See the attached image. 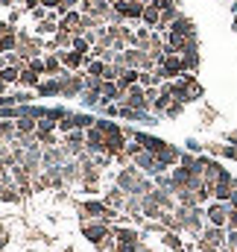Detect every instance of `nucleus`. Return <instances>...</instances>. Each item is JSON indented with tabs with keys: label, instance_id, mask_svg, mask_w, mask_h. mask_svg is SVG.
I'll use <instances>...</instances> for the list:
<instances>
[{
	"label": "nucleus",
	"instance_id": "nucleus-3",
	"mask_svg": "<svg viewBox=\"0 0 237 252\" xmlns=\"http://www.w3.org/2000/svg\"><path fill=\"white\" fill-rule=\"evenodd\" d=\"M144 18H147L149 24H155V21H158V12H155V9H147V12H144Z\"/></svg>",
	"mask_w": 237,
	"mask_h": 252
},
{
	"label": "nucleus",
	"instance_id": "nucleus-5",
	"mask_svg": "<svg viewBox=\"0 0 237 252\" xmlns=\"http://www.w3.org/2000/svg\"><path fill=\"white\" fill-rule=\"evenodd\" d=\"M120 252H132V250H120Z\"/></svg>",
	"mask_w": 237,
	"mask_h": 252
},
{
	"label": "nucleus",
	"instance_id": "nucleus-2",
	"mask_svg": "<svg viewBox=\"0 0 237 252\" xmlns=\"http://www.w3.org/2000/svg\"><path fill=\"white\" fill-rule=\"evenodd\" d=\"M229 229H232V232H237V208H232V211H229Z\"/></svg>",
	"mask_w": 237,
	"mask_h": 252
},
{
	"label": "nucleus",
	"instance_id": "nucleus-4",
	"mask_svg": "<svg viewBox=\"0 0 237 252\" xmlns=\"http://www.w3.org/2000/svg\"><path fill=\"white\" fill-rule=\"evenodd\" d=\"M15 76H18V73H15V70H3V79H6V82H12V79H15Z\"/></svg>",
	"mask_w": 237,
	"mask_h": 252
},
{
	"label": "nucleus",
	"instance_id": "nucleus-1",
	"mask_svg": "<svg viewBox=\"0 0 237 252\" xmlns=\"http://www.w3.org/2000/svg\"><path fill=\"white\" fill-rule=\"evenodd\" d=\"M208 217H211V223L220 229V226L229 223V208H226V205H211V208H208Z\"/></svg>",
	"mask_w": 237,
	"mask_h": 252
}]
</instances>
